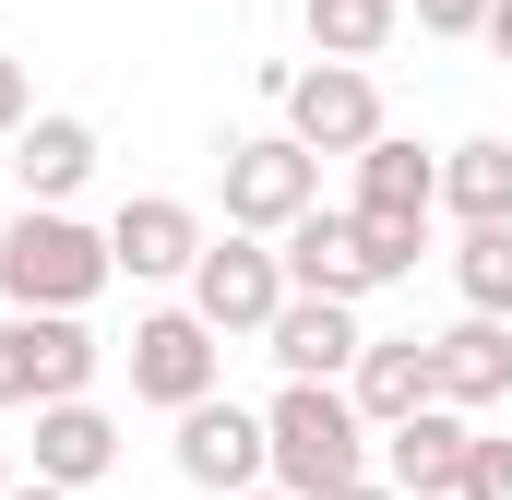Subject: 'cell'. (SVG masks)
I'll return each instance as SVG.
<instances>
[{
	"instance_id": "1",
	"label": "cell",
	"mask_w": 512,
	"mask_h": 500,
	"mask_svg": "<svg viewBox=\"0 0 512 500\" xmlns=\"http://www.w3.org/2000/svg\"><path fill=\"white\" fill-rule=\"evenodd\" d=\"M262 441H274V489L286 500L370 489V417L346 405V381H286V393L262 405Z\"/></svg>"
},
{
	"instance_id": "2",
	"label": "cell",
	"mask_w": 512,
	"mask_h": 500,
	"mask_svg": "<svg viewBox=\"0 0 512 500\" xmlns=\"http://www.w3.org/2000/svg\"><path fill=\"white\" fill-rule=\"evenodd\" d=\"M108 286H120V262H108V227H84V215H48V203H24V215L0 227V298H12V310L84 322Z\"/></svg>"
},
{
	"instance_id": "3",
	"label": "cell",
	"mask_w": 512,
	"mask_h": 500,
	"mask_svg": "<svg viewBox=\"0 0 512 500\" xmlns=\"http://www.w3.org/2000/svg\"><path fill=\"white\" fill-rule=\"evenodd\" d=\"M179 310H191L215 346H262L274 310H286V262H274V239H239V227H227V239L191 262V298H179Z\"/></svg>"
},
{
	"instance_id": "4",
	"label": "cell",
	"mask_w": 512,
	"mask_h": 500,
	"mask_svg": "<svg viewBox=\"0 0 512 500\" xmlns=\"http://www.w3.org/2000/svg\"><path fill=\"white\" fill-rule=\"evenodd\" d=\"M298 215H322V155L286 131H239L227 143V227L239 239H286Z\"/></svg>"
},
{
	"instance_id": "5",
	"label": "cell",
	"mask_w": 512,
	"mask_h": 500,
	"mask_svg": "<svg viewBox=\"0 0 512 500\" xmlns=\"http://www.w3.org/2000/svg\"><path fill=\"white\" fill-rule=\"evenodd\" d=\"M96 334L84 322H48V310H0V405H72L96 381Z\"/></svg>"
},
{
	"instance_id": "6",
	"label": "cell",
	"mask_w": 512,
	"mask_h": 500,
	"mask_svg": "<svg viewBox=\"0 0 512 500\" xmlns=\"http://www.w3.org/2000/svg\"><path fill=\"white\" fill-rule=\"evenodd\" d=\"M286 96V143H310V155H370L382 143V84L370 72H346V60H310V72H286L274 84Z\"/></svg>"
},
{
	"instance_id": "7",
	"label": "cell",
	"mask_w": 512,
	"mask_h": 500,
	"mask_svg": "<svg viewBox=\"0 0 512 500\" xmlns=\"http://www.w3.org/2000/svg\"><path fill=\"white\" fill-rule=\"evenodd\" d=\"M215 370H227V346H215L191 310H143V322H131V393H143V405L191 417V405H215Z\"/></svg>"
},
{
	"instance_id": "8",
	"label": "cell",
	"mask_w": 512,
	"mask_h": 500,
	"mask_svg": "<svg viewBox=\"0 0 512 500\" xmlns=\"http://www.w3.org/2000/svg\"><path fill=\"white\" fill-rule=\"evenodd\" d=\"M203 250H215V227H203L179 191H131L120 215H108V262H120L131 286H191Z\"/></svg>"
},
{
	"instance_id": "9",
	"label": "cell",
	"mask_w": 512,
	"mask_h": 500,
	"mask_svg": "<svg viewBox=\"0 0 512 500\" xmlns=\"http://www.w3.org/2000/svg\"><path fill=\"white\" fill-rule=\"evenodd\" d=\"M179 477L191 489H215V500H251V489H274V441H262V417L251 405H191L179 417Z\"/></svg>"
},
{
	"instance_id": "10",
	"label": "cell",
	"mask_w": 512,
	"mask_h": 500,
	"mask_svg": "<svg viewBox=\"0 0 512 500\" xmlns=\"http://www.w3.org/2000/svg\"><path fill=\"white\" fill-rule=\"evenodd\" d=\"M274 262H286V298H334V310L382 298V262L358 239V215H298V227L274 239Z\"/></svg>"
},
{
	"instance_id": "11",
	"label": "cell",
	"mask_w": 512,
	"mask_h": 500,
	"mask_svg": "<svg viewBox=\"0 0 512 500\" xmlns=\"http://www.w3.org/2000/svg\"><path fill=\"white\" fill-rule=\"evenodd\" d=\"M465 465H477V417L453 405H417L405 429H382V477L405 500H465Z\"/></svg>"
},
{
	"instance_id": "12",
	"label": "cell",
	"mask_w": 512,
	"mask_h": 500,
	"mask_svg": "<svg viewBox=\"0 0 512 500\" xmlns=\"http://www.w3.org/2000/svg\"><path fill=\"white\" fill-rule=\"evenodd\" d=\"M36 477L48 489H96V477H120V417L96 405V393H72V405H36Z\"/></svg>"
},
{
	"instance_id": "13",
	"label": "cell",
	"mask_w": 512,
	"mask_h": 500,
	"mask_svg": "<svg viewBox=\"0 0 512 500\" xmlns=\"http://www.w3.org/2000/svg\"><path fill=\"white\" fill-rule=\"evenodd\" d=\"M429 381H441V405L453 417H489V405H512V322H453V334H429Z\"/></svg>"
},
{
	"instance_id": "14",
	"label": "cell",
	"mask_w": 512,
	"mask_h": 500,
	"mask_svg": "<svg viewBox=\"0 0 512 500\" xmlns=\"http://www.w3.org/2000/svg\"><path fill=\"white\" fill-rule=\"evenodd\" d=\"M346 405L370 417V441L405 429L417 405H441V381H429V334H370V346H358V370H346Z\"/></svg>"
},
{
	"instance_id": "15",
	"label": "cell",
	"mask_w": 512,
	"mask_h": 500,
	"mask_svg": "<svg viewBox=\"0 0 512 500\" xmlns=\"http://www.w3.org/2000/svg\"><path fill=\"white\" fill-rule=\"evenodd\" d=\"M12 179H24V203L72 215V191L96 179V120H72V108H36V120L12 131Z\"/></svg>"
},
{
	"instance_id": "16",
	"label": "cell",
	"mask_w": 512,
	"mask_h": 500,
	"mask_svg": "<svg viewBox=\"0 0 512 500\" xmlns=\"http://www.w3.org/2000/svg\"><path fill=\"white\" fill-rule=\"evenodd\" d=\"M346 215L429 227V215H441V155H429V143H405V131H382V143L358 155V203H346Z\"/></svg>"
},
{
	"instance_id": "17",
	"label": "cell",
	"mask_w": 512,
	"mask_h": 500,
	"mask_svg": "<svg viewBox=\"0 0 512 500\" xmlns=\"http://www.w3.org/2000/svg\"><path fill=\"white\" fill-rule=\"evenodd\" d=\"M262 346H274V370H286V381H346L370 334H358V310H334V298H286Z\"/></svg>"
},
{
	"instance_id": "18",
	"label": "cell",
	"mask_w": 512,
	"mask_h": 500,
	"mask_svg": "<svg viewBox=\"0 0 512 500\" xmlns=\"http://www.w3.org/2000/svg\"><path fill=\"white\" fill-rule=\"evenodd\" d=\"M441 215L453 227H512V143L501 131H477V143L441 155Z\"/></svg>"
},
{
	"instance_id": "19",
	"label": "cell",
	"mask_w": 512,
	"mask_h": 500,
	"mask_svg": "<svg viewBox=\"0 0 512 500\" xmlns=\"http://www.w3.org/2000/svg\"><path fill=\"white\" fill-rule=\"evenodd\" d=\"M393 36H405V0H310V48L346 60V72H370Z\"/></svg>"
},
{
	"instance_id": "20",
	"label": "cell",
	"mask_w": 512,
	"mask_h": 500,
	"mask_svg": "<svg viewBox=\"0 0 512 500\" xmlns=\"http://www.w3.org/2000/svg\"><path fill=\"white\" fill-rule=\"evenodd\" d=\"M453 286L477 322H512V227H465L453 239Z\"/></svg>"
},
{
	"instance_id": "21",
	"label": "cell",
	"mask_w": 512,
	"mask_h": 500,
	"mask_svg": "<svg viewBox=\"0 0 512 500\" xmlns=\"http://www.w3.org/2000/svg\"><path fill=\"white\" fill-rule=\"evenodd\" d=\"M358 239H370V262H382V286H405L417 250H429V227H382V215H358Z\"/></svg>"
},
{
	"instance_id": "22",
	"label": "cell",
	"mask_w": 512,
	"mask_h": 500,
	"mask_svg": "<svg viewBox=\"0 0 512 500\" xmlns=\"http://www.w3.org/2000/svg\"><path fill=\"white\" fill-rule=\"evenodd\" d=\"M417 36H489V0H405Z\"/></svg>"
},
{
	"instance_id": "23",
	"label": "cell",
	"mask_w": 512,
	"mask_h": 500,
	"mask_svg": "<svg viewBox=\"0 0 512 500\" xmlns=\"http://www.w3.org/2000/svg\"><path fill=\"white\" fill-rule=\"evenodd\" d=\"M465 500H512V441L477 429V465H465Z\"/></svg>"
},
{
	"instance_id": "24",
	"label": "cell",
	"mask_w": 512,
	"mask_h": 500,
	"mask_svg": "<svg viewBox=\"0 0 512 500\" xmlns=\"http://www.w3.org/2000/svg\"><path fill=\"white\" fill-rule=\"evenodd\" d=\"M36 120V72H24V60H12V48H0V143H12V131Z\"/></svg>"
},
{
	"instance_id": "25",
	"label": "cell",
	"mask_w": 512,
	"mask_h": 500,
	"mask_svg": "<svg viewBox=\"0 0 512 500\" xmlns=\"http://www.w3.org/2000/svg\"><path fill=\"white\" fill-rule=\"evenodd\" d=\"M489 60H512V0H489Z\"/></svg>"
},
{
	"instance_id": "26",
	"label": "cell",
	"mask_w": 512,
	"mask_h": 500,
	"mask_svg": "<svg viewBox=\"0 0 512 500\" xmlns=\"http://www.w3.org/2000/svg\"><path fill=\"white\" fill-rule=\"evenodd\" d=\"M12 500H72V489H48V477H12Z\"/></svg>"
},
{
	"instance_id": "27",
	"label": "cell",
	"mask_w": 512,
	"mask_h": 500,
	"mask_svg": "<svg viewBox=\"0 0 512 500\" xmlns=\"http://www.w3.org/2000/svg\"><path fill=\"white\" fill-rule=\"evenodd\" d=\"M346 500H405V489H393V477H370V489H346Z\"/></svg>"
},
{
	"instance_id": "28",
	"label": "cell",
	"mask_w": 512,
	"mask_h": 500,
	"mask_svg": "<svg viewBox=\"0 0 512 500\" xmlns=\"http://www.w3.org/2000/svg\"><path fill=\"white\" fill-rule=\"evenodd\" d=\"M0 500H12V465H0Z\"/></svg>"
},
{
	"instance_id": "29",
	"label": "cell",
	"mask_w": 512,
	"mask_h": 500,
	"mask_svg": "<svg viewBox=\"0 0 512 500\" xmlns=\"http://www.w3.org/2000/svg\"><path fill=\"white\" fill-rule=\"evenodd\" d=\"M251 500H286V489H251Z\"/></svg>"
}]
</instances>
